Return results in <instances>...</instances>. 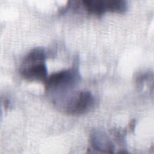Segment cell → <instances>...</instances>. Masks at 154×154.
Masks as SVG:
<instances>
[{
  "label": "cell",
  "instance_id": "obj_1",
  "mask_svg": "<svg viewBox=\"0 0 154 154\" xmlns=\"http://www.w3.org/2000/svg\"><path fill=\"white\" fill-rule=\"evenodd\" d=\"M45 58L46 52L43 48L31 49L23 60L20 69L21 76L28 81L45 82L48 77Z\"/></svg>",
  "mask_w": 154,
  "mask_h": 154
},
{
  "label": "cell",
  "instance_id": "obj_2",
  "mask_svg": "<svg viewBox=\"0 0 154 154\" xmlns=\"http://www.w3.org/2000/svg\"><path fill=\"white\" fill-rule=\"evenodd\" d=\"M78 79L77 72L72 69L63 70L48 76L45 81L48 91L65 92L73 88Z\"/></svg>",
  "mask_w": 154,
  "mask_h": 154
},
{
  "label": "cell",
  "instance_id": "obj_3",
  "mask_svg": "<svg viewBox=\"0 0 154 154\" xmlns=\"http://www.w3.org/2000/svg\"><path fill=\"white\" fill-rule=\"evenodd\" d=\"M82 4L88 13L97 16L107 11L123 13L128 9L127 2L124 0H85Z\"/></svg>",
  "mask_w": 154,
  "mask_h": 154
},
{
  "label": "cell",
  "instance_id": "obj_4",
  "mask_svg": "<svg viewBox=\"0 0 154 154\" xmlns=\"http://www.w3.org/2000/svg\"><path fill=\"white\" fill-rule=\"evenodd\" d=\"M94 103V97L90 91H81L69 98L65 109L69 114H84L92 109Z\"/></svg>",
  "mask_w": 154,
  "mask_h": 154
},
{
  "label": "cell",
  "instance_id": "obj_5",
  "mask_svg": "<svg viewBox=\"0 0 154 154\" xmlns=\"http://www.w3.org/2000/svg\"><path fill=\"white\" fill-rule=\"evenodd\" d=\"M91 144L94 149L105 150V152H112L111 150L113 149L112 144L111 143L108 138L100 132H96L91 135Z\"/></svg>",
  "mask_w": 154,
  "mask_h": 154
}]
</instances>
